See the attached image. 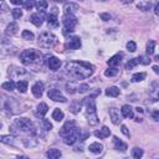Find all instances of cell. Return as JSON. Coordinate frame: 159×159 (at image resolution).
<instances>
[{
    "instance_id": "7c38bea8",
    "label": "cell",
    "mask_w": 159,
    "mask_h": 159,
    "mask_svg": "<svg viewBox=\"0 0 159 159\" xmlns=\"http://www.w3.org/2000/svg\"><path fill=\"white\" fill-rule=\"evenodd\" d=\"M31 91H32V95L36 97V98H40L42 96V93H44V83L42 82H36L34 86H32V88H31Z\"/></svg>"
},
{
    "instance_id": "4dcf8cb0",
    "label": "cell",
    "mask_w": 159,
    "mask_h": 159,
    "mask_svg": "<svg viewBox=\"0 0 159 159\" xmlns=\"http://www.w3.org/2000/svg\"><path fill=\"white\" fill-rule=\"evenodd\" d=\"M137 6L142 11H148L151 9V6H152V3L151 2H140V3H138Z\"/></svg>"
},
{
    "instance_id": "7dc6e473",
    "label": "cell",
    "mask_w": 159,
    "mask_h": 159,
    "mask_svg": "<svg viewBox=\"0 0 159 159\" xmlns=\"http://www.w3.org/2000/svg\"><path fill=\"white\" fill-rule=\"evenodd\" d=\"M100 18H101L102 20H104V21H108V20L111 19V15H110V14H104V12H102V14H100Z\"/></svg>"
},
{
    "instance_id": "74e56055",
    "label": "cell",
    "mask_w": 159,
    "mask_h": 159,
    "mask_svg": "<svg viewBox=\"0 0 159 159\" xmlns=\"http://www.w3.org/2000/svg\"><path fill=\"white\" fill-rule=\"evenodd\" d=\"M22 143L26 145V147H35V145L37 144V142L34 140V138H24Z\"/></svg>"
},
{
    "instance_id": "9f6ffc18",
    "label": "cell",
    "mask_w": 159,
    "mask_h": 159,
    "mask_svg": "<svg viewBox=\"0 0 159 159\" xmlns=\"http://www.w3.org/2000/svg\"><path fill=\"white\" fill-rule=\"evenodd\" d=\"M2 127H3V123H2V122H0V129H2Z\"/></svg>"
},
{
    "instance_id": "ba28073f",
    "label": "cell",
    "mask_w": 159,
    "mask_h": 159,
    "mask_svg": "<svg viewBox=\"0 0 159 159\" xmlns=\"http://www.w3.org/2000/svg\"><path fill=\"white\" fill-rule=\"evenodd\" d=\"M47 96H49L50 100L55 101V102H66V101H67V100H66V97L61 93L59 90H50Z\"/></svg>"
},
{
    "instance_id": "4fadbf2b",
    "label": "cell",
    "mask_w": 159,
    "mask_h": 159,
    "mask_svg": "<svg viewBox=\"0 0 159 159\" xmlns=\"http://www.w3.org/2000/svg\"><path fill=\"white\" fill-rule=\"evenodd\" d=\"M47 65H49V69L52 70V71H56L60 69V66H61V61L55 57V56H50L49 57V61H47Z\"/></svg>"
},
{
    "instance_id": "d590c367",
    "label": "cell",
    "mask_w": 159,
    "mask_h": 159,
    "mask_svg": "<svg viewBox=\"0 0 159 159\" xmlns=\"http://www.w3.org/2000/svg\"><path fill=\"white\" fill-rule=\"evenodd\" d=\"M2 88H3V90H6V91H12V90H15V82H14V81L4 82V83L2 85Z\"/></svg>"
},
{
    "instance_id": "f546056e",
    "label": "cell",
    "mask_w": 159,
    "mask_h": 159,
    "mask_svg": "<svg viewBox=\"0 0 159 159\" xmlns=\"http://www.w3.org/2000/svg\"><path fill=\"white\" fill-rule=\"evenodd\" d=\"M81 107H82V102H73L71 104V107H70V111L73 114H77L80 112V110H81Z\"/></svg>"
},
{
    "instance_id": "ffe728a7",
    "label": "cell",
    "mask_w": 159,
    "mask_h": 159,
    "mask_svg": "<svg viewBox=\"0 0 159 159\" xmlns=\"http://www.w3.org/2000/svg\"><path fill=\"white\" fill-rule=\"evenodd\" d=\"M78 4H76V3H72V2H70V3H65V5H63V10H65V12L66 14H72V12H75L76 10H78Z\"/></svg>"
},
{
    "instance_id": "603a6c76",
    "label": "cell",
    "mask_w": 159,
    "mask_h": 159,
    "mask_svg": "<svg viewBox=\"0 0 159 159\" xmlns=\"http://www.w3.org/2000/svg\"><path fill=\"white\" fill-rule=\"evenodd\" d=\"M18 30H19V26H18V24L16 22H10L9 25H8V28H6V35L8 36H12V35H15L16 32H18Z\"/></svg>"
},
{
    "instance_id": "e0dca14e",
    "label": "cell",
    "mask_w": 159,
    "mask_h": 159,
    "mask_svg": "<svg viewBox=\"0 0 159 159\" xmlns=\"http://www.w3.org/2000/svg\"><path fill=\"white\" fill-rule=\"evenodd\" d=\"M121 113H122V116H123L124 118H129V119H130V118H133V117H134L133 108H132L129 104H124V106H122Z\"/></svg>"
},
{
    "instance_id": "5b68a950",
    "label": "cell",
    "mask_w": 159,
    "mask_h": 159,
    "mask_svg": "<svg viewBox=\"0 0 159 159\" xmlns=\"http://www.w3.org/2000/svg\"><path fill=\"white\" fill-rule=\"evenodd\" d=\"M40 56H41V54H40L39 51H36L35 49H29V50H25L21 52L20 55V60L24 65H31L34 62H36Z\"/></svg>"
},
{
    "instance_id": "d6a6232c",
    "label": "cell",
    "mask_w": 159,
    "mask_h": 159,
    "mask_svg": "<svg viewBox=\"0 0 159 159\" xmlns=\"http://www.w3.org/2000/svg\"><path fill=\"white\" fill-rule=\"evenodd\" d=\"M154 49H155V41L153 40H149L148 44H147V55L151 56L154 54Z\"/></svg>"
},
{
    "instance_id": "5bb4252c",
    "label": "cell",
    "mask_w": 159,
    "mask_h": 159,
    "mask_svg": "<svg viewBox=\"0 0 159 159\" xmlns=\"http://www.w3.org/2000/svg\"><path fill=\"white\" fill-rule=\"evenodd\" d=\"M30 21L35 25V26H41L44 22V12H36V14H32L30 16Z\"/></svg>"
},
{
    "instance_id": "30bf717a",
    "label": "cell",
    "mask_w": 159,
    "mask_h": 159,
    "mask_svg": "<svg viewBox=\"0 0 159 159\" xmlns=\"http://www.w3.org/2000/svg\"><path fill=\"white\" fill-rule=\"evenodd\" d=\"M77 140H78V129L77 128H75L71 133H69L66 137H63V142H65V144H67V145H72Z\"/></svg>"
},
{
    "instance_id": "ac0fdd59",
    "label": "cell",
    "mask_w": 159,
    "mask_h": 159,
    "mask_svg": "<svg viewBox=\"0 0 159 159\" xmlns=\"http://www.w3.org/2000/svg\"><path fill=\"white\" fill-rule=\"evenodd\" d=\"M110 134H111V130H110V128L108 127H102L100 130H96L95 132V136L97 137V138H101V139H104V138H107V137H110Z\"/></svg>"
},
{
    "instance_id": "bcb514c9",
    "label": "cell",
    "mask_w": 159,
    "mask_h": 159,
    "mask_svg": "<svg viewBox=\"0 0 159 159\" xmlns=\"http://www.w3.org/2000/svg\"><path fill=\"white\" fill-rule=\"evenodd\" d=\"M34 5H35L34 2H24V6H25V9H28V10H30Z\"/></svg>"
},
{
    "instance_id": "d4e9b609",
    "label": "cell",
    "mask_w": 159,
    "mask_h": 159,
    "mask_svg": "<svg viewBox=\"0 0 159 159\" xmlns=\"http://www.w3.org/2000/svg\"><path fill=\"white\" fill-rule=\"evenodd\" d=\"M119 93H121V91H119V88L116 87V86H111L106 90V95L108 97H117V96H119Z\"/></svg>"
},
{
    "instance_id": "7402d4cb",
    "label": "cell",
    "mask_w": 159,
    "mask_h": 159,
    "mask_svg": "<svg viewBox=\"0 0 159 159\" xmlns=\"http://www.w3.org/2000/svg\"><path fill=\"white\" fill-rule=\"evenodd\" d=\"M113 144H114V148L121 151V152H126L127 151V144L123 143L121 139H118L117 137H113Z\"/></svg>"
},
{
    "instance_id": "9c48e42d",
    "label": "cell",
    "mask_w": 159,
    "mask_h": 159,
    "mask_svg": "<svg viewBox=\"0 0 159 159\" xmlns=\"http://www.w3.org/2000/svg\"><path fill=\"white\" fill-rule=\"evenodd\" d=\"M76 128V124H75V122L73 121H67L63 126H62V128L60 129V136L63 138V137H66L69 133H71V132L73 130Z\"/></svg>"
},
{
    "instance_id": "f6af8a7d",
    "label": "cell",
    "mask_w": 159,
    "mask_h": 159,
    "mask_svg": "<svg viewBox=\"0 0 159 159\" xmlns=\"http://www.w3.org/2000/svg\"><path fill=\"white\" fill-rule=\"evenodd\" d=\"M138 62H140V63H143V65H149V63H151V60H149V57L139 56V57H138Z\"/></svg>"
},
{
    "instance_id": "6da1fadb",
    "label": "cell",
    "mask_w": 159,
    "mask_h": 159,
    "mask_svg": "<svg viewBox=\"0 0 159 159\" xmlns=\"http://www.w3.org/2000/svg\"><path fill=\"white\" fill-rule=\"evenodd\" d=\"M65 70L73 78L85 80L92 76V73L95 71V66L85 61H71L66 63Z\"/></svg>"
},
{
    "instance_id": "f1b7e54d",
    "label": "cell",
    "mask_w": 159,
    "mask_h": 159,
    "mask_svg": "<svg viewBox=\"0 0 159 159\" xmlns=\"http://www.w3.org/2000/svg\"><path fill=\"white\" fill-rule=\"evenodd\" d=\"M15 87L19 90V92L25 93V92L28 91V82H26V81H19V82L15 83Z\"/></svg>"
},
{
    "instance_id": "cb8c5ba5",
    "label": "cell",
    "mask_w": 159,
    "mask_h": 159,
    "mask_svg": "<svg viewBox=\"0 0 159 159\" xmlns=\"http://www.w3.org/2000/svg\"><path fill=\"white\" fill-rule=\"evenodd\" d=\"M47 22H49V28H57L59 26V20H57V15L51 14L47 16Z\"/></svg>"
},
{
    "instance_id": "f907efd6",
    "label": "cell",
    "mask_w": 159,
    "mask_h": 159,
    "mask_svg": "<svg viewBox=\"0 0 159 159\" xmlns=\"http://www.w3.org/2000/svg\"><path fill=\"white\" fill-rule=\"evenodd\" d=\"M152 117H153V119H154V121H159V112L155 110V111L152 113Z\"/></svg>"
},
{
    "instance_id": "83f0119b",
    "label": "cell",
    "mask_w": 159,
    "mask_h": 159,
    "mask_svg": "<svg viewBox=\"0 0 159 159\" xmlns=\"http://www.w3.org/2000/svg\"><path fill=\"white\" fill-rule=\"evenodd\" d=\"M63 117H65L63 112L61 110H59V108H56L54 112H52V118H54L55 121H57V122H61L63 119Z\"/></svg>"
},
{
    "instance_id": "277c9868",
    "label": "cell",
    "mask_w": 159,
    "mask_h": 159,
    "mask_svg": "<svg viewBox=\"0 0 159 159\" xmlns=\"http://www.w3.org/2000/svg\"><path fill=\"white\" fill-rule=\"evenodd\" d=\"M57 42H59L57 36L50 31H45L39 36V45L42 49H51V47L56 46Z\"/></svg>"
},
{
    "instance_id": "2e32d148",
    "label": "cell",
    "mask_w": 159,
    "mask_h": 159,
    "mask_svg": "<svg viewBox=\"0 0 159 159\" xmlns=\"http://www.w3.org/2000/svg\"><path fill=\"white\" fill-rule=\"evenodd\" d=\"M122 57H123V54H122V52H119V54L112 56V57L107 61L108 66H110V67H117V66L119 65V62H121V59H122Z\"/></svg>"
},
{
    "instance_id": "ab89813d",
    "label": "cell",
    "mask_w": 159,
    "mask_h": 159,
    "mask_svg": "<svg viewBox=\"0 0 159 159\" xmlns=\"http://www.w3.org/2000/svg\"><path fill=\"white\" fill-rule=\"evenodd\" d=\"M11 15L14 19H20L22 16V10L19 9V8H15V9H12L11 10Z\"/></svg>"
},
{
    "instance_id": "60d3db41",
    "label": "cell",
    "mask_w": 159,
    "mask_h": 159,
    "mask_svg": "<svg viewBox=\"0 0 159 159\" xmlns=\"http://www.w3.org/2000/svg\"><path fill=\"white\" fill-rule=\"evenodd\" d=\"M41 126H42V129H45V130H51L52 129V124L50 123V121H47V119H42Z\"/></svg>"
},
{
    "instance_id": "11a10c76",
    "label": "cell",
    "mask_w": 159,
    "mask_h": 159,
    "mask_svg": "<svg viewBox=\"0 0 159 159\" xmlns=\"http://www.w3.org/2000/svg\"><path fill=\"white\" fill-rule=\"evenodd\" d=\"M153 70L155 73H159V70H158V66H153Z\"/></svg>"
},
{
    "instance_id": "4316f807",
    "label": "cell",
    "mask_w": 159,
    "mask_h": 159,
    "mask_svg": "<svg viewBox=\"0 0 159 159\" xmlns=\"http://www.w3.org/2000/svg\"><path fill=\"white\" fill-rule=\"evenodd\" d=\"M47 111H49V107H47V104H46V103L41 102V103H40V104L37 106V116L44 117V116L47 113Z\"/></svg>"
},
{
    "instance_id": "8d00e7d4",
    "label": "cell",
    "mask_w": 159,
    "mask_h": 159,
    "mask_svg": "<svg viewBox=\"0 0 159 159\" xmlns=\"http://www.w3.org/2000/svg\"><path fill=\"white\" fill-rule=\"evenodd\" d=\"M145 78V73L144 72H139V73H134L132 76V81L133 82H140Z\"/></svg>"
},
{
    "instance_id": "e575fe53",
    "label": "cell",
    "mask_w": 159,
    "mask_h": 159,
    "mask_svg": "<svg viewBox=\"0 0 159 159\" xmlns=\"http://www.w3.org/2000/svg\"><path fill=\"white\" fill-rule=\"evenodd\" d=\"M138 63H139V62H138V59H130V60L126 63V70H132V69H134Z\"/></svg>"
},
{
    "instance_id": "484cf974",
    "label": "cell",
    "mask_w": 159,
    "mask_h": 159,
    "mask_svg": "<svg viewBox=\"0 0 159 159\" xmlns=\"http://www.w3.org/2000/svg\"><path fill=\"white\" fill-rule=\"evenodd\" d=\"M46 155H47L49 159H60V157H61V152H60L59 149H56V148H51V149L47 151Z\"/></svg>"
},
{
    "instance_id": "816d5d0a",
    "label": "cell",
    "mask_w": 159,
    "mask_h": 159,
    "mask_svg": "<svg viewBox=\"0 0 159 159\" xmlns=\"http://www.w3.org/2000/svg\"><path fill=\"white\" fill-rule=\"evenodd\" d=\"M11 4H14V5H24V2H22V0H20V2H18V0H12Z\"/></svg>"
},
{
    "instance_id": "b9f144b4",
    "label": "cell",
    "mask_w": 159,
    "mask_h": 159,
    "mask_svg": "<svg viewBox=\"0 0 159 159\" xmlns=\"http://www.w3.org/2000/svg\"><path fill=\"white\" fill-rule=\"evenodd\" d=\"M35 6H36L39 10H44V9L47 8V3L44 2V0H40V2H36V3H35Z\"/></svg>"
},
{
    "instance_id": "ee69618b",
    "label": "cell",
    "mask_w": 159,
    "mask_h": 159,
    "mask_svg": "<svg viewBox=\"0 0 159 159\" xmlns=\"http://www.w3.org/2000/svg\"><path fill=\"white\" fill-rule=\"evenodd\" d=\"M127 49H128V51H130V52H134V51L137 50L136 42H134V41H128V42H127Z\"/></svg>"
},
{
    "instance_id": "52a82bcc",
    "label": "cell",
    "mask_w": 159,
    "mask_h": 159,
    "mask_svg": "<svg viewBox=\"0 0 159 159\" xmlns=\"http://www.w3.org/2000/svg\"><path fill=\"white\" fill-rule=\"evenodd\" d=\"M63 26H65V29L67 30V31H73L75 28H76V25H77V19L73 14H66L63 16Z\"/></svg>"
},
{
    "instance_id": "f35d334b",
    "label": "cell",
    "mask_w": 159,
    "mask_h": 159,
    "mask_svg": "<svg viewBox=\"0 0 159 159\" xmlns=\"http://www.w3.org/2000/svg\"><path fill=\"white\" fill-rule=\"evenodd\" d=\"M118 73V70L117 67H110L108 70H106L104 71V76H107V77H113Z\"/></svg>"
},
{
    "instance_id": "7bdbcfd3",
    "label": "cell",
    "mask_w": 159,
    "mask_h": 159,
    "mask_svg": "<svg viewBox=\"0 0 159 159\" xmlns=\"http://www.w3.org/2000/svg\"><path fill=\"white\" fill-rule=\"evenodd\" d=\"M90 90V86L88 85H86V83H83V85H80L78 87H77V91L80 92V93H86V92Z\"/></svg>"
},
{
    "instance_id": "681fc988",
    "label": "cell",
    "mask_w": 159,
    "mask_h": 159,
    "mask_svg": "<svg viewBox=\"0 0 159 159\" xmlns=\"http://www.w3.org/2000/svg\"><path fill=\"white\" fill-rule=\"evenodd\" d=\"M66 87H67V92H69V93H73V92H75V90H73V83H69Z\"/></svg>"
},
{
    "instance_id": "8992f818",
    "label": "cell",
    "mask_w": 159,
    "mask_h": 159,
    "mask_svg": "<svg viewBox=\"0 0 159 159\" xmlns=\"http://www.w3.org/2000/svg\"><path fill=\"white\" fill-rule=\"evenodd\" d=\"M4 100H0V111H2L5 116H10L14 113V111H12V106L11 103H14V98H9V97H5L3 96Z\"/></svg>"
},
{
    "instance_id": "3957f363",
    "label": "cell",
    "mask_w": 159,
    "mask_h": 159,
    "mask_svg": "<svg viewBox=\"0 0 159 159\" xmlns=\"http://www.w3.org/2000/svg\"><path fill=\"white\" fill-rule=\"evenodd\" d=\"M11 127L16 128L19 133H20V132H22V133H30V134H35L36 133L34 123L28 118H18V119H15L14 124H12Z\"/></svg>"
},
{
    "instance_id": "db71d44e",
    "label": "cell",
    "mask_w": 159,
    "mask_h": 159,
    "mask_svg": "<svg viewBox=\"0 0 159 159\" xmlns=\"http://www.w3.org/2000/svg\"><path fill=\"white\" fill-rule=\"evenodd\" d=\"M16 159H30L29 157H26V155H18Z\"/></svg>"
},
{
    "instance_id": "c3c4849f",
    "label": "cell",
    "mask_w": 159,
    "mask_h": 159,
    "mask_svg": "<svg viewBox=\"0 0 159 159\" xmlns=\"http://www.w3.org/2000/svg\"><path fill=\"white\" fill-rule=\"evenodd\" d=\"M121 130H122V133L126 136V137H129L130 134H129V130H128V128L126 127V126H122L121 127Z\"/></svg>"
},
{
    "instance_id": "d6986e66",
    "label": "cell",
    "mask_w": 159,
    "mask_h": 159,
    "mask_svg": "<svg viewBox=\"0 0 159 159\" xmlns=\"http://www.w3.org/2000/svg\"><path fill=\"white\" fill-rule=\"evenodd\" d=\"M67 47L71 50H77L81 47V40H80V37L75 36V37L70 39V41L67 42Z\"/></svg>"
},
{
    "instance_id": "f5cc1de1",
    "label": "cell",
    "mask_w": 159,
    "mask_h": 159,
    "mask_svg": "<svg viewBox=\"0 0 159 159\" xmlns=\"http://www.w3.org/2000/svg\"><path fill=\"white\" fill-rule=\"evenodd\" d=\"M154 12H155V15L159 14V3L155 4V8H154Z\"/></svg>"
},
{
    "instance_id": "9a60e30c",
    "label": "cell",
    "mask_w": 159,
    "mask_h": 159,
    "mask_svg": "<svg viewBox=\"0 0 159 159\" xmlns=\"http://www.w3.org/2000/svg\"><path fill=\"white\" fill-rule=\"evenodd\" d=\"M18 140V137L14 134H10V136H0V142L5 143V144H10V145H15Z\"/></svg>"
},
{
    "instance_id": "7a4b0ae2",
    "label": "cell",
    "mask_w": 159,
    "mask_h": 159,
    "mask_svg": "<svg viewBox=\"0 0 159 159\" xmlns=\"http://www.w3.org/2000/svg\"><path fill=\"white\" fill-rule=\"evenodd\" d=\"M85 106H86V118L90 126H96L100 119L97 116V110H96V102L92 97H88L85 100Z\"/></svg>"
},
{
    "instance_id": "836d02e7",
    "label": "cell",
    "mask_w": 159,
    "mask_h": 159,
    "mask_svg": "<svg viewBox=\"0 0 159 159\" xmlns=\"http://www.w3.org/2000/svg\"><path fill=\"white\" fill-rule=\"evenodd\" d=\"M21 36H22L24 40H28V41H32V40L35 39V35L31 31H29V30H24L22 34H21Z\"/></svg>"
},
{
    "instance_id": "44dd1931",
    "label": "cell",
    "mask_w": 159,
    "mask_h": 159,
    "mask_svg": "<svg viewBox=\"0 0 159 159\" xmlns=\"http://www.w3.org/2000/svg\"><path fill=\"white\" fill-rule=\"evenodd\" d=\"M88 149H90V152H91V153H95V154H101V153H102V151H103V145H102L101 143H97V142H95V143L90 144Z\"/></svg>"
},
{
    "instance_id": "8fae6325",
    "label": "cell",
    "mask_w": 159,
    "mask_h": 159,
    "mask_svg": "<svg viewBox=\"0 0 159 159\" xmlns=\"http://www.w3.org/2000/svg\"><path fill=\"white\" fill-rule=\"evenodd\" d=\"M110 117H111L112 123L116 124V126L122 122V117H121V114H119V111L117 108H114V107L110 108Z\"/></svg>"
},
{
    "instance_id": "1f68e13d",
    "label": "cell",
    "mask_w": 159,
    "mask_h": 159,
    "mask_svg": "<svg viewBox=\"0 0 159 159\" xmlns=\"http://www.w3.org/2000/svg\"><path fill=\"white\" fill-rule=\"evenodd\" d=\"M132 157H133L134 159H140L143 157V149L138 148V147L133 148V149H132Z\"/></svg>"
}]
</instances>
